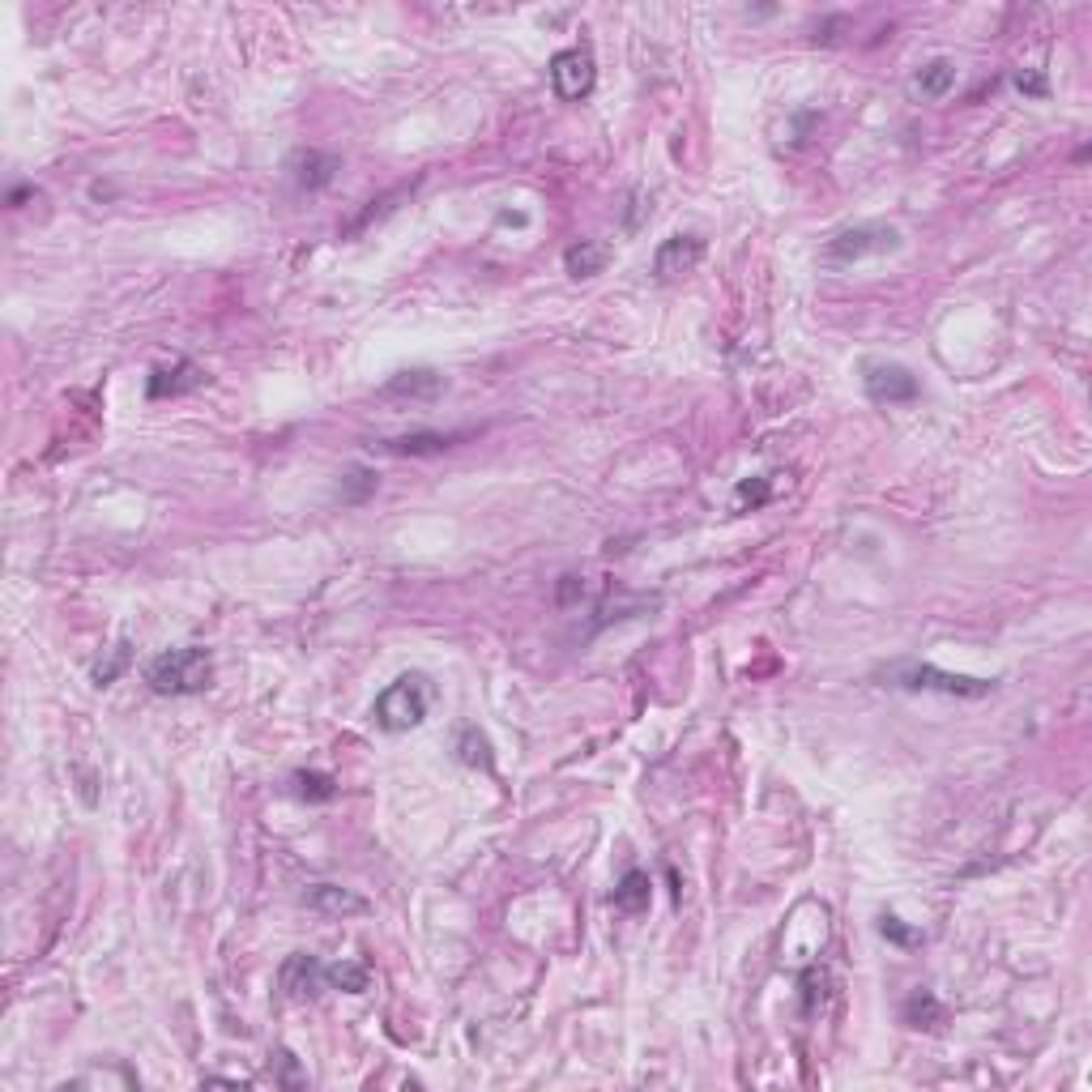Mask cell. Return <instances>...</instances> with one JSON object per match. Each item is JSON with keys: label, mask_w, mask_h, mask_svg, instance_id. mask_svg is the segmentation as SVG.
Segmentation results:
<instances>
[{"label": "cell", "mask_w": 1092, "mask_h": 1092, "mask_svg": "<svg viewBox=\"0 0 1092 1092\" xmlns=\"http://www.w3.org/2000/svg\"><path fill=\"white\" fill-rule=\"evenodd\" d=\"M214 678V657L201 645H184L158 653L146 666V683L154 696H201Z\"/></svg>", "instance_id": "6da1fadb"}, {"label": "cell", "mask_w": 1092, "mask_h": 1092, "mask_svg": "<svg viewBox=\"0 0 1092 1092\" xmlns=\"http://www.w3.org/2000/svg\"><path fill=\"white\" fill-rule=\"evenodd\" d=\"M427 709H431V683L423 674H402L376 696L372 717L384 734H406V730L423 726Z\"/></svg>", "instance_id": "7a4b0ae2"}, {"label": "cell", "mask_w": 1092, "mask_h": 1092, "mask_svg": "<svg viewBox=\"0 0 1092 1092\" xmlns=\"http://www.w3.org/2000/svg\"><path fill=\"white\" fill-rule=\"evenodd\" d=\"M904 243V235L892 222H858V226H841L832 239L823 243V261L828 265H858L867 257H888Z\"/></svg>", "instance_id": "3957f363"}, {"label": "cell", "mask_w": 1092, "mask_h": 1092, "mask_svg": "<svg viewBox=\"0 0 1092 1092\" xmlns=\"http://www.w3.org/2000/svg\"><path fill=\"white\" fill-rule=\"evenodd\" d=\"M892 687H904V691H939V696H964V700H977V696H991L995 683L986 678H968V674H947L939 666H926V662H900L892 670H883Z\"/></svg>", "instance_id": "277c9868"}, {"label": "cell", "mask_w": 1092, "mask_h": 1092, "mask_svg": "<svg viewBox=\"0 0 1092 1092\" xmlns=\"http://www.w3.org/2000/svg\"><path fill=\"white\" fill-rule=\"evenodd\" d=\"M862 393H867V402H875V406H904V402H914L922 393V384L904 363L867 359L862 363Z\"/></svg>", "instance_id": "5b68a950"}, {"label": "cell", "mask_w": 1092, "mask_h": 1092, "mask_svg": "<svg viewBox=\"0 0 1092 1092\" xmlns=\"http://www.w3.org/2000/svg\"><path fill=\"white\" fill-rule=\"evenodd\" d=\"M593 81H597V65H593V52L589 48H564V52H555V60H551V86H555V94H560L564 102L589 98Z\"/></svg>", "instance_id": "8992f818"}, {"label": "cell", "mask_w": 1092, "mask_h": 1092, "mask_svg": "<svg viewBox=\"0 0 1092 1092\" xmlns=\"http://www.w3.org/2000/svg\"><path fill=\"white\" fill-rule=\"evenodd\" d=\"M278 986H282L286 999H316L329 986L324 981V964L316 956H307V952L286 956L282 968H278Z\"/></svg>", "instance_id": "52a82bcc"}, {"label": "cell", "mask_w": 1092, "mask_h": 1092, "mask_svg": "<svg viewBox=\"0 0 1092 1092\" xmlns=\"http://www.w3.org/2000/svg\"><path fill=\"white\" fill-rule=\"evenodd\" d=\"M286 171H291L299 193H316V189H329V184H334V175L342 171V158L338 154H320V150H299Z\"/></svg>", "instance_id": "ba28073f"}, {"label": "cell", "mask_w": 1092, "mask_h": 1092, "mask_svg": "<svg viewBox=\"0 0 1092 1092\" xmlns=\"http://www.w3.org/2000/svg\"><path fill=\"white\" fill-rule=\"evenodd\" d=\"M700 257H705V239L696 235H670L662 248L653 257V274L657 278H678V274H691Z\"/></svg>", "instance_id": "9c48e42d"}, {"label": "cell", "mask_w": 1092, "mask_h": 1092, "mask_svg": "<svg viewBox=\"0 0 1092 1092\" xmlns=\"http://www.w3.org/2000/svg\"><path fill=\"white\" fill-rule=\"evenodd\" d=\"M205 384V372L197 363H189V359H179V363H171V367H158V372L150 376V384H146V393H150V402H162V397H179V393H193V388H201Z\"/></svg>", "instance_id": "30bf717a"}, {"label": "cell", "mask_w": 1092, "mask_h": 1092, "mask_svg": "<svg viewBox=\"0 0 1092 1092\" xmlns=\"http://www.w3.org/2000/svg\"><path fill=\"white\" fill-rule=\"evenodd\" d=\"M952 86H956V60H947V56H931L909 77V90L918 98H943V94H952Z\"/></svg>", "instance_id": "8fae6325"}, {"label": "cell", "mask_w": 1092, "mask_h": 1092, "mask_svg": "<svg viewBox=\"0 0 1092 1092\" xmlns=\"http://www.w3.org/2000/svg\"><path fill=\"white\" fill-rule=\"evenodd\" d=\"M444 388H448V380L440 372H431V367H415V372H397L393 380L380 388V393L384 397H410V402H415V397H440Z\"/></svg>", "instance_id": "7c38bea8"}, {"label": "cell", "mask_w": 1092, "mask_h": 1092, "mask_svg": "<svg viewBox=\"0 0 1092 1092\" xmlns=\"http://www.w3.org/2000/svg\"><path fill=\"white\" fill-rule=\"evenodd\" d=\"M610 261V248L606 243H597V239H581V243H572V248L564 252V270L572 278H593V274H602V265Z\"/></svg>", "instance_id": "4fadbf2b"}, {"label": "cell", "mask_w": 1092, "mask_h": 1092, "mask_svg": "<svg viewBox=\"0 0 1092 1092\" xmlns=\"http://www.w3.org/2000/svg\"><path fill=\"white\" fill-rule=\"evenodd\" d=\"M307 904L312 909H324V914H367V900L346 892V888H334V883H320V888L307 892Z\"/></svg>", "instance_id": "5bb4252c"}, {"label": "cell", "mask_w": 1092, "mask_h": 1092, "mask_svg": "<svg viewBox=\"0 0 1092 1092\" xmlns=\"http://www.w3.org/2000/svg\"><path fill=\"white\" fill-rule=\"evenodd\" d=\"M649 892H653V883L645 871H628L620 879V888H614V909H624V914H641L649 909Z\"/></svg>", "instance_id": "9a60e30c"}, {"label": "cell", "mask_w": 1092, "mask_h": 1092, "mask_svg": "<svg viewBox=\"0 0 1092 1092\" xmlns=\"http://www.w3.org/2000/svg\"><path fill=\"white\" fill-rule=\"evenodd\" d=\"M324 981L338 986V991H346V995H363L367 986H372V973H367L363 964L342 960V964H324Z\"/></svg>", "instance_id": "2e32d148"}, {"label": "cell", "mask_w": 1092, "mask_h": 1092, "mask_svg": "<svg viewBox=\"0 0 1092 1092\" xmlns=\"http://www.w3.org/2000/svg\"><path fill=\"white\" fill-rule=\"evenodd\" d=\"M291 794L303 802H329L338 794V781L329 773H295L291 777Z\"/></svg>", "instance_id": "e0dca14e"}, {"label": "cell", "mask_w": 1092, "mask_h": 1092, "mask_svg": "<svg viewBox=\"0 0 1092 1092\" xmlns=\"http://www.w3.org/2000/svg\"><path fill=\"white\" fill-rule=\"evenodd\" d=\"M904 1024L914 1028H939L943 1024V1007L935 1003L931 991H914L909 1003H904Z\"/></svg>", "instance_id": "ac0fdd59"}, {"label": "cell", "mask_w": 1092, "mask_h": 1092, "mask_svg": "<svg viewBox=\"0 0 1092 1092\" xmlns=\"http://www.w3.org/2000/svg\"><path fill=\"white\" fill-rule=\"evenodd\" d=\"M129 662H133V645L129 641H120L107 657H102V662H94V670H90V678H94V687H112L120 674L129 670Z\"/></svg>", "instance_id": "d6986e66"}, {"label": "cell", "mask_w": 1092, "mask_h": 1092, "mask_svg": "<svg viewBox=\"0 0 1092 1092\" xmlns=\"http://www.w3.org/2000/svg\"><path fill=\"white\" fill-rule=\"evenodd\" d=\"M461 436H440V431H419V436H402V440H388V452H410V457H419V452H444L452 448Z\"/></svg>", "instance_id": "ffe728a7"}, {"label": "cell", "mask_w": 1092, "mask_h": 1092, "mask_svg": "<svg viewBox=\"0 0 1092 1092\" xmlns=\"http://www.w3.org/2000/svg\"><path fill=\"white\" fill-rule=\"evenodd\" d=\"M372 491H376V474L363 469V465H350L342 487H338V496H342V504H363Z\"/></svg>", "instance_id": "44dd1931"}, {"label": "cell", "mask_w": 1092, "mask_h": 1092, "mask_svg": "<svg viewBox=\"0 0 1092 1092\" xmlns=\"http://www.w3.org/2000/svg\"><path fill=\"white\" fill-rule=\"evenodd\" d=\"M457 751H461V765H474V769H491V743L487 738L474 730V726H465L461 730V738H457Z\"/></svg>", "instance_id": "7402d4cb"}, {"label": "cell", "mask_w": 1092, "mask_h": 1092, "mask_svg": "<svg viewBox=\"0 0 1092 1092\" xmlns=\"http://www.w3.org/2000/svg\"><path fill=\"white\" fill-rule=\"evenodd\" d=\"M828 1003V973H823V968H807V973H802V1012H815V1007H823Z\"/></svg>", "instance_id": "603a6c76"}, {"label": "cell", "mask_w": 1092, "mask_h": 1092, "mask_svg": "<svg viewBox=\"0 0 1092 1092\" xmlns=\"http://www.w3.org/2000/svg\"><path fill=\"white\" fill-rule=\"evenodd\" d=\"M879 935H883V939H892V943H900V947H914V943H922V935H918V931H909V926H904L896 914H883V918H879Z\"/></svg>", "instance_id": "cb8c5ba5"}, {"label": "cell", "mask_w": 1092, "mask_h": 1092, "mask_svg": "<svg viewBox=\"0 0 1092 1092\" xmlns=\"http://www.w3.org/2000/svg\"><path fill=\"white\" fill-rule=\"evenodd\" d=\"M769 496H773V487H769V479H751V483H738V491H734V504L738 508H759V504H769Z\"/></svg>", "instance_id": "d4e9b609"}, {"label": "cell", "mask_w": 1092, "mask_h": 1092, "mask_svg": "<svg viewBox=\"0 0 1092 1092\" xmlns=\"http://www.w3.org/2000/svg\"><path fill=\"white\" fill-rule=\"evenodd\" d=\"M274 1067H278V1084H286V1088H303V1084H307V1076L299 1071V1063H295L291 1049H278V1054H274Z\"/></svg>", "instance_id": "484cf974"}, {"label": "cell", "mask_w": 1092, "mask_h": 1092, "mask_svg": "<svg viewBox=\"0 0 1092 1092\" xmlns=\"http://www.w3.org/2000/svg\"><path fill=\"white\" fill-rule=\"evenodd\" d=\"M1016 90L1020 94H1033V98H1045L1049 86H1045V77L1041 73H1016Z\"/></svg>", "instance_id": "4316f807"}, {"label": "cell", "mask_w": 1092, "mask_h": 1092, "mask_svg": "<svg viewBox=\"0 0 1092 1092\" xmlns=\"http://www.w3.org/2000/svg\"><path fill=\"white\" fill-rule=\"evenodd\" d=\"M26 197H34V189H13V193H9V205H13V210H17V205H22Z\"/></svg>", "instance_id": "83f0119b"}]
</instances>
